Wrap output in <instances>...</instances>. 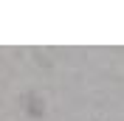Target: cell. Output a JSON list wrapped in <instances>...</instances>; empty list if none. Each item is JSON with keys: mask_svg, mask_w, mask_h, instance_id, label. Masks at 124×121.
I'll list each match as a JSON object with an SVG mask.
<instances>
[]
</instances>
